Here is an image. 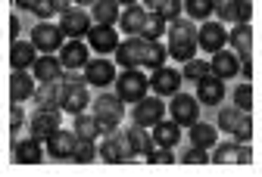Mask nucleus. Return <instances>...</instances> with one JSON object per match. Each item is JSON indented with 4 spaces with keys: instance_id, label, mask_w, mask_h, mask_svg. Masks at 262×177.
Masks as SVG:
<instances>
[{
    "instance_id": "obj_32",
    "label": "nucleus",
    "mask_w": 262,
    "mask_h": 177,
    "mask_svg": "<svg viewBox=\"0 0 262 177\" xmlns=\"http://www.w3.org/2000/svg\"><path fill=\"white\" fill-rule=\"evenodd\" d=\"M35 103L38 109H59V81H44L35 87Z\"/></svg>"
},
{
    "instance_id": "obj_44",
    "label": "nucleus",
    "mask_w": 262,
    "mask_h": 177,
    "mask_svg": "<svg viewBox=\"0 0 262 177\" xmlns=\"http://www.w3.org/2000/svg\"><path fill=\"white\" fill-rule=\"evenodd\" d=\"M181 162H184V165H206V162H212V159H209V153H206V149L190 146V149L181 156Z\"/></svg>"
},
{
    "instance_id": "obj_49",
    "label": "nucleus",
    "mask_w": 262,
    "mask_h": 177,
    "mask_svg": "<svg viewBox=\"0 0 262 177\" xmlns=\"http://www.w3.org/2000/svg\"><path fill=\"white\" fill-rule=\"evenodd\" d=\"M144 4H147L150 10H159V4H162V0H144Z\"/></svg>"
},
{
    "instance_id": "obj_4",
    "label": "nucleus",
    "mask_w": 262,
    "mask_h": 177,
    "mask_svg": "<svg viewBox=\"0 0 262 177\" xmlns=\"http://www.w3.org/2000/svg\"><path fill=\"white\" fill-rule=\"evenodd\" d=\"M94 115H97V121H100L103 134H113L122 124V118H125V106H122V99L116 93H100L94 99Z\"/></svg>"
},
{
    "instance_id": "obj_26",
    "label": "nucleus",
    "mask_w": 262,
    "mask_h": 177,
    "mask_svg": "<svg viewBox=\"0 0 262 177\" xmlns=\"http://www.w3.org/2000/svg\"><path fill=\"white\" fill-rule=\"evenodd\" d=\"M41 159H44L41 140L28 137V140H16V143H13V162H19V165H38Z\"/></svg>"
},
{
    "instance_id": "obj_18",
    "label": "nucleus",
    "mask_w": 262,
    "mask_h": 177,
    "mask_svg": "<svg viewBox=\"0 0 262 177\" xmlns=\"http://www.w3.org/2000/svg\"><path fill=\"white\" fill-rule=\"evenodd\" d=\"M75 143H78V137H75V131H53L50 137H47V153L53 156V159H72V153H75Z\"/></svg>"
},
{
    "instance_id": "obj_30",
    "label": "nucleus",
    "mask_w": 262,
    "mask_h": 177,
    "mask_svg": "<svg viewBox=\"0 0 262 177\" xmlns=\"http://www.w3.org/2000/svg\"><path fill=\"white\" fill-rule=\"evenodd\" d=\"M125 140H128L131 153H141L144 159H147V153L156 146V143H153V134H147V128H141V124L128 128V131H125Z\"/></svg>"
},
{
    "instance_id": "obj_25",
    "label": "nucleus",
    "mask_w": 262,
    "mask_h": 177,
    "mask_svg": "<svg viewBox=\"0 0 262 177\" xmlns=\"http://www.w3.org/2000/svg\"><path fill=\"white\" fill-rule=\"evenodd\" d=\"M181 140V124L175 118H159L153 124V143L156 146H178Z\"/></svg>"
},
{
    "instance_id": "obj_1",
    "label": "nucleus",
    "mask_w": 262,
    "mask_h": 177,
    "mask_svg": "<svg viewBox=\"0 0 262 177\" xmlns=\"http://www.w3.org/2000/svg\"><path fill=\"white\" fill-rule=\"evenodd\" d=\"M166 47H169V56L178 59V62L193 59V53H196V25H193V19L178 16V19L169 22V44Z\"/></svg>"
},
{
    "instance_id": "obj_36",
    "label": "nucleus",
    "mask_w": 262,
    "mask_h": 177,
    "mask_svg": "<svg viewBox=\"0 0 262 177\" xmlns=\"http://www.w3.org/2000/svg\"><path fill=\"white\" fill-rule=\"evenodd\" d=\"M184 10H187V19L206 22L215 13V0H184Z\"/></svg>"
},
{
    "instance_id": "obj_35",
    "label": "nucleus",
    "mask_w": 262,
    "mask_h": 177,
    "mask_svg": "<svg viewBox=\"0 0 262 177\" xmlns=\"http://www.w3.org/2000/svg\"><path fill=\"white\" fill-rule=\"evenodd\" d=\"M69 10V0H38V7L31 10L41 22H50L53 16H59V13H66Z\"/></svg>"
},
{
    "instance_id": "obj_19",
    "label": "nucleus",
    "mask_w": 262,
    "mask_h": 177,
    "mask_svg": "<svg viewBox=\"0 0 262 177\" xmlns=\"http://www.w3.org/2000/svg\"><path fill=\"white\" fill-rule=\"evenodd\" d=\"M215 13H219L222 22L237 25V22H250L253 4H250V0H222V4H215Z\"/></svg>"
},
{
    "instance_id": "obj_31",
    "label": "nucleus",
    "mask_w": 262,
    "mask_h": 177,
    "mask_svg": "<svg viewBox=\"0 0 262 177\" xmlns=\"http://www.w3.org/2000/svg\"><path fill=\"white\" fill-rule=\"evenodd\" d=\"M72 131H75L78 140H97V134H103V128H100V121H97L94 112H78Z\"/></svg>"
},
{
    "instance_id": "obj_6",
    "label": "nucleus",
    "mask_w": 262,
    "mask_h": 177,
    "mask_svg": "<svg viewBox=\"0 0 262 177\" xmlns=\"http://www.w3.org/2000/svg\"><path fill=\"white\" fill-rule=\"evenodd\" d=\"M31 44H35L41 53H59V47L66 44V34L53 22H38L31 28Z\"/></svg>"
},
{
    "instance_id": "obj_17",
    "label": "nucleus",
    "mask_w": 262,
    "mask_h": 177,
    "mask_svg": "<svg viewBox=\"0 0 262 177\" xmlns=\"http://www.w3.org/2000/svg\"><path fill=\"white\" fill-rule=\"evenodd\" d=\"M84 81L94 87H106L116 81V65L110 59H88L84 65Z\"/></svg>"
},
{
    "instance_id": "obj_20",
    "label": "nucleus",
    "mask_w": 262,
    "mask_h": 177,
    "mask_svg": "<svg viewBox=\"0 0 262 177\" xmlns=\"http://www.w3.org/2000/svg\"><path fill=\"white\" fill-rule=\"evenodd\" d=\"M88 44H81L78 38H69L62 47H59V62L62 68H84L88 65Z\"/></svg>"
},
{
    "instance_id": "obj_51",
    "label": "nucleus",
    "mask_w": 262,
    "mask_h": 177,
    "mask_svg": "<svg viewBox=\"0 0 262 177\" xmlns=\"http://www.w3.org/2000/svg\"><path fill=\"white\" fill-rule=\"evenodd\" d=\"M72 4H94V0H72Z\"/></svg>"
},
{
    "instance_id": "obj_23",
    "label": "nucleus",
    "mask_w": 262,
    "mask_h": 177,
    "mask_svg": "<svg viewBox=\"0 0 262 177\" xmlns=\"http://www.w3.org/2000/svg\"><path fill=\"white\" fill-rule=\"evenodd\" d=\"M222 96H225V81H222L219 75L209 72L206 78L196 81V99H200V103L215 106V103H222Z\"/></svg>"
},
{
    "instance_id": "obj_50",
    "label": "nucleus",
    "mask_w": 262,
    "mask_h": 177,
    "mask_svg": "<svg viewBox=\"0 0 262 177\" xmlns=\"http://www.w3.org/2000/svg\"><path fill=\"white\" fill-rule=\"evenodd\" d=\"M116 4H128V7H135V4H138V0H116Z\"/></svg>"
},
{
    "instance_id": "obj_16",
    "label": "nucleus",
    "mask_w": 262,
    "mask_h": 177,
    "mask_svg": "<svg viewBox=\"0 0 262 177\" xmlns=\"http://www.w3.org/2000/svg\"><path fill=\"white\" fill-rule=\"evenodd\" d=\"M209 72L212 75H219L222 81L225 78H234L237 72H241V56L234 53V50H219V53H212V59H209Z\"/></svg>"
},
{
    "instance_id": "obj_48",
    "label": "nucleus",
    "mask_w": 262,
    "mask_h": 177,
    "mask_svg": "<svg viewBox=\"0 0 262 177\" xmlns=\"http://www.w3.org/2000/svg\"><path fill=\"white\" fill-rule=\"evenodd\" d=\"M241 72H244V75H247V78H250V75H253V62H250V59H244V62H241Z\"/></svg>"
},
{
    "instance_id": "obj_10",
    "label": "nucleus",
    "mask_w": 262,
    "mask_h": 177,
    "mask_svg": "<svg viewBox=\"0 0 262 177\" xmlns=\"http://www.w3.org/2000/svg\"><path fill=\"white\" fill-rule=\"evenodd\" d=\"M215 165H250L253 153L250 143H241V140H231V143H215V153L209 156Z\"/></svg>"
},
{
    "instance_id": "obj_14",
    "label": "nucleus",
    "mask_w": 262,
    "mask_h": 177,
    "mask_svg": "<svg viewBox=\"0 0 262 177\" xmlns=\"http://www.w3.org/2000/svg\"><path fill=\"white\" fill-rule=\"evenodd\" d=\"M28 128H31V137L47 143V137L53 131H59V109H38L35 115L28 118Z\"/></svg>"
},
{
    "instance_id": "obj_12",
    "label": "nucleus",
    "mask_w": 262,
    "mask_h": 177,
    "mask_svg": "<svg viewBox=\"0 0 262 177\" xmlns=\"http://www.w3.org/2000/svg\"><path fill=\"white\" fill-rule=\"evenodd\" d=\"M181 81H184L181 72H175V68H169V65H159V68H153V75H150V90L156 96H172V93L181 90Z\"/></svg>"
},
{
    "instance_id": "obj_37",
    "label": "nucleus",
    "mask_w": 262,
    "mask_h": 177,
    "mask_svg": "<svg viewBox=\"0 0 262 177\" xmlns=\"http://www.w3.org/2000/svg\"><path fill=\"white\" fill-rule=\"evenodd\" d=\"M244 115H247V112H244V109H237V106H225V109L219 112V128H222V131H228V134H234V131H237V124L244 121Z\"/></svg>"
},
{
    "instance_id": "obj_7",
    "label": "nucleus",
    "mask_w": 262,
    "mask_h": 177,
    "mask_svg": "<svg viewBox=\"0 0 262 177\" xmlns=\"http://www.w3.org/2000/svg\"><path fill=\"white\" fill-rule=\"evenodd\" d=\"M159 118H166V103H162V96H144L135 103V112H131V121L141 124V128H153Z\"/></svg>"
},
{
    "instance_id": "obj_33",
    "label": "nucleus",
    "mask_w": 262,
    "mask_h": 177,
    "mask_svg": "<svg viewBox=\"0 0 262 177\" xmlns=\"http://www.w3.org/2000/svg\"><path fill=\"white\" fill-rule=\"evenodd\" d=\"M119 22H122V31L125 34H141V28H144V22H147V10L144 7H128L122 16H119Z\"/></svg>"
},
{
    "instance_id": "obj_24",
    "label": "nucleus",
    "mask_w": 262,
    "mask_h": 177,
    "mask_svg": "<svg viewBox=\"0 0 262 177\" xmlns=\"http://www.w3.org/2000/svg\"><path fill=\"white\" fill-rule=\"evenodd\" d=\"M31 75H35L41 84L44 81H59L62 78V62H59V56H50V53L38 56L35 65H31Z\"/></svg>"
},
{
    "instance_id": "obj_46",
    "label": "nucleus",
    "mask_w": 262,
    "mask_h": 177,
    "mask_svg": "<svg viewBox=\"0 0 262 177\" xmlns=\"http://www.w3.org/2000/svg\"><path fill=\"white\" fill-rule=\"evenodd\" d=\"M22 121H25L22 106H19V103H13V106H10V128L16 131V128H22Z\"/></svg>"
},
{
    "instance_id": "obj_22",
    "label": "nucleus",
    "mask_w": 262,
    "mask_h": 177,
    "mask_svg": "<svg viewBox=\"0 0 262 177\" xmlns=\"http://www.w3.org/2000/svg\"><path fill=\"white\" fill-rule=\"evenodd\" d=\"M28 96H35V75H28V68H13V75H10V99L22 103Z\"/></svg>"
},
{
    "instance_id": "obj_28",
    "label": "nucleus",
    "mask_w": 262,
    "mask_h": 177,
    "mask_svg": "<svg viewBox=\"0 0 262 177\" xmlns=\"http://www.w3.org/2000/svg\"><path fill=\"white\" fill-rule=\"evenodd\" d=\"M38 59V47L31 44V41H13V50H10V65L13 68H31Z\"/></svg>"
},
{
    "instance_id": "obj_11",
    "label": "nucleus",
    "mask_w": 262,
    "mask_h": 177,
    "mask_svg": "<svg viewBox=\"0 0 262 177\" xmlns=\"http://www.w3.org/2000/svg\"><path fill=\"white\" fill-rule=\"evenodd\" d=\"M131 153V146H128V140L125 137H119L116 131L113 134H106V140L100 143V149H97V156H100L106 165H122V162H135V156H128Z\"/></svg>"
},
{
    "instance_id": "obj_27",
    "label": "nucleus",
    "mask_w": 262,
    "mask_h": 177,
    "mask_svg": "<svg viewBox=\"0 0 262 177\" xmlns=\"http://www.w3.org/2000/svg\"><path fill=\"white\" fill-rule=\"evenodd\" d=\"M219 143V128L215 124H206L196 118L190 124V146H200V149H212Z\"/></svg>"
},
{
    "instance_id": "obj_9",
    "label": "nucleus",
    "mask_w": 262,
    "mask_h": 177,
    "mask_svg": "<svg viewBox=\"0 0 262 177\" xmlns=\"http://www.w3.org/2000/svg\"><path fill=\"white\" fill-rule=\"evenodd\" d=\"M228 44V28L222 22H203L200 28H196V47L206 50V53H219L222 47Z\"/></svg>"
},
{
    "instance_id": "obj_43",
    "label": "nucleus",
    "mask_w": 262,
    "mask_h": 177,
    "mask_svg": "<svg viewBox=\"0 0 262 177\" xmlns=\"http://www.w3.org/2000/svg\"><path fill=\"white\" fill-rule=\"evenodd\" d=\"M234 106H237V109H244V112H250V106H253V87L250 84H241L234 90Z\"/></svg>"
},
{
    "instance_id": "obj_34",
    "label": "nucleus",
    "mask_w": 262,
    "mask_h": 177,
    "mask_svg": "<svg viewBox=\"0 0 262 177\" xmlns=\"http://www.w3.org/2000/svg\"><path fill=\"white\" fill-rule=\"evenodd\" d=\"M166 31H169V22H166V19H162L159 13H147V22H144V28H141V38L159 41Z\"/></svg>"
},
{
    "instance_id": "obj_40",
    "label": "nucleus",
    "mask_w": 262,
    "mask_h": 177,
    "mask_svg": "<svg viewBox=\"0 0 262 177\" xmlns=\"http://www.w3.org/2000/svg\"><path fill=\"white\" fill-rule=\"evenodd\" d=\"M94 159H97V146H94V140H78V143H75V153H72V162L88 165V162H94Z\"/></svg>"
},
{
    "instance_id": "obj_21",
    "label": "nucleus",
    "mask_w": 262,
    "mask_h": 177,
    "mask_svg": "<svg viewBox=\"0 0 262 177\" xmlns=\"http://www.w3.org/2000/svg\"><path fill=\"white\" fill-rule=\"evenodd\" d=\"M228 44H231V50L241 56V62L250 59V53H253V28H250V22H237L231 31H228Z\"/></svg>"
},
{
    "instance_id": "obj_8",
    "label": "nucleus",
    "mask_w": 262,
    "mask_h": 177,
    "mask_svg": "<svg viewBox=\"0 0 262 177\" xmlns=\"http://www.w3.org/2000/svg\"><path fill=\"white\" fill-rule=\"evenodd\" d=\"M169 109H172V118L181 124V128H190L196 118H200V99L190 96V93H172V103H169Z\"/></svg>"
},
{
    "instance_id": "obj_15",
    "label": "nucleus",
    "mask_w": 262,
    "mask_h": 177,
    "mask_svg": "<svg viewBox=\"0 0 262 177\" xmlns=\"http://www.w3.org/2000/svg\"><path fill=\"white\" fill-rule=\"evenodd\" d=\"M88 44H91V50H97V53H116L119 34H116L113 25H91V28H88Z\"/></svg>"
},
{
    "instance_id": "obj_42",
    "label": "nucleus",
    "mask_w": 262,
    "mask_h": 177,
    "mask_svg": "<svg viewBox=\"0 0 262 177\" xmlns=\"http://www.w3.org/2000/svg\"><path fill=\"white\" fill-rule=\"evenodd\" d=\"M147 162H150V165H172V162H175L172 146H153V149L147 153Z\"/></svg>"
},
{
    "instance_id": "obj_3",
    "label": "nucleus",
    "mask_w": 262,
    "mask_h": 177,
    "mask_svg": "<svg viewBox=\"0 0 262 177\" xmlns=\"http://www.w3.org/2000/svg\"><path fill=\"white\" fill-rule=\"evenodd\" d=\"M150 47H153V41L141 38V34H131L128 41H119V47H116V62H119L122 68H144Z\"/></svg>"
},
{
    "instance_id": "obj_45",
    "label": "nucleus",
    "mask_w": 262,
    "mask_h": 177,
    "mask_svg": "<svg viewBox=\"0 0 262 177\" xmlns=\"http://www.w3.org/2000/svg\"><path fill=\"white\" fill-rule=\"evenodd\" d=\"M250 137H253V121H250V112H247L244 121H241L237 131H234V140H241V143H250Z\"/></svg>"
},
{
    "instance_id": "obj_39",
    "label": "nucleus",
    "mask_w": 262,
    "mask_h": 177,
    "mask_svg": "<svg viewBox=\"0 0 262 177\" xmlns=\"http://www.w3.org/2000/svg\"><path fill=\"white\" fill-rule=\"evenodd\" d=\"M166 56H169V47L162 44V41H153V47H150V53H147V62H144V68H159V65H166Z\"/></svg>"
},
{
    "instance_id": "obj_5",
    "label": "nucleus",
    "mask_w": 262,
    "mask_h": 177,
    "mask_svg": "<svg viewBox=\"0 0 262 177\" xmlns=\"http://www.w3.org/2000/svg\"><path fill=\"white\" fill-rule=\"evenodd\" d=\"M88 103H91V96H88V87L81 81H66V84H59V112L78 115V112L88 109Z\"/></svg>"
},
{
    "instance_id": "obj_13",
    "label": "nucleus",
    "mask_w": 262,
    "mask_h": 177,
    "mask_svg": "<svg viewBox=\"0 0 262 177\" xmlns=\"http://www.w3.org/2000/svg\"><path fill=\"white\" fill-rule=\"evenodd\" d=\"M59 28L66 38H88V28H91V16L81 7H69L66 13H59Z\"/></svg>"
},
{
    "instance_id": "obj_41",
    "label": "nucleus",
    "mask_w": 262,
    "mask_h": 177,
    "mask_svg": "<svg viewBox=\"0 0 262 177\" xmlns=\"http://www.w3.org/2000/svg\"><path fill=\"white\" fill-rule=\"evenodd\" d=\"M153 13H159L166 22H172V19H178V16L184 13V0H162L159 10H153Z\"/></svg>"
},
{
    "instance_id": "obj_38",
    "label": "nucleus",
    "mask_w": 262,
    "mask_h": 177,
    "mask_svg": "<svg viewBox=\"0 0 262 177\" xmlns=\"http://www.w3.org/2000/svg\"><path fill=\"white\" fill-rule=\"evenodd\" d=\"M181 75H184V78H190V81H200V78H206V75H209V62L193 56V59H187V62H184V72H181Z\"/></svg>"
},
{
    "instance_id": "obj_47",
    "label": "nucleus",
    "mask_w": 262,
    "mask_h": 177,
    "mask_svg": "<svg viewBox=\"0 0 262 177\" xmlns=\"http://www.w3.org/2000/svg\"><path fill=\"white\" fill-rule=\"evenodd\" d=\"M13 4H16L19 10H35V7H38V0H13Z\"/></svg>"
},
{
    "instance_id": "obj_29",
    "label": "nucleus",
    "mask_w": 262,
    "mask_h": 177,
    "mask_svg": "<svg viewBox=\"0 0 262 177\" xmlns=\"http://www.w3.org/2000/svg\"><path fill=\"white\" fill-rule=\"evenodd\" d=\"M119 4L116 0H94L91 4V19L94 25H116L119 22Z\"/></svg>"
},
{
    "instance_id": "obj_2",
    "label": "nucleus",
    "mask_w": 262,
    "mask_h": 177,
    "mask_svg": "<svg viewBox=\"0 0 262 177\" xmlns=\"http://www.w3.org/2000/svg\"><path fill=\"white\" fill-rule=\"evenodd\" d=\"M150 78L141 72V68H122V75H116V96L122 103H138L147 96Z\"/></svg>"
}]
</instances>
